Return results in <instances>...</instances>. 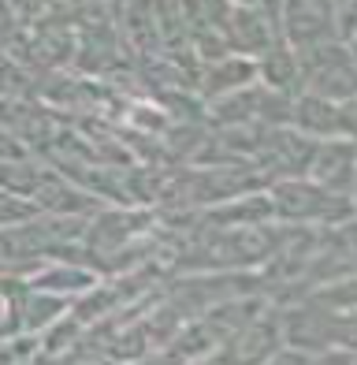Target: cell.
I'll return each instance as SVG.
<instances>
[{"mask_svg": "<svg viewBox=\"0 0 357 365\" xmlns=\"http://www.w3.org/2000/svg\"><path fill=\"white\" fill-rule=\"evenodd\" d=\"M30 287H41V291H53V294H86L93 287V276L78 264H41V272L30 279Z\"/></svg>", "mask_w": 357, "mask_h": 365, "instance_id": "cell-1", "label": "cell"}, {"mask_svg": "<svg viewBox=\"0 0 357 365\" xmlns=\"http://www.w3.org/2000/svg\"><path fill=\"white\" fill-rule=\"evenodd\" d=\"M38 202L34 197H26L19 190H8V187H0V231H8V227H19L26 220H34L38 217Z\"/></svg>", "mask_w": 357, "mask_h": 365, "instance_id": "cell-2", "label": "cell"}]
</instances>
